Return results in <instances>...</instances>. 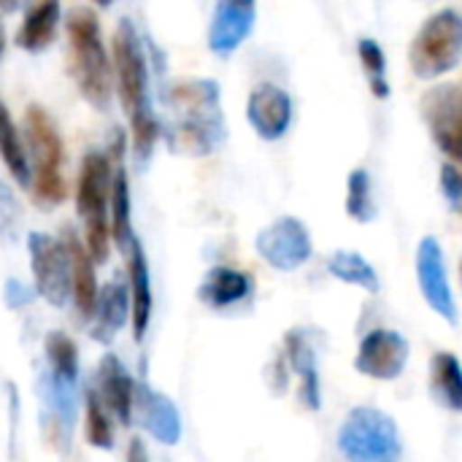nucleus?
Instances as JSON below:
<instances>
[{"label": "nucleus", "mask_w": 462, "mask_h": 462, "mask_svg": "<svg viewBox=\"0 0 462 462\" xmlns=\"http://www.w3.org/2000/svg\"><path fill=\"white\" fill-rule=\"evenodd\" d=\"M108 222H111V241L127 249L133 238V208H130V181L127 171L116 168L111 179V198H108Z\"/></svg>", "instance_id": "393cba45"}, {"label": "nucleus", "mask_w": 462, "mask_h": 462, "mask_svg": "<svg viewBox=\"0 0 462 462\" xmlns=\"http://www.w3.org/2000/svg\"><path fill=\"white\" fill-rule=\"evenodd\" d=\"M246 119L263 141H279L292 125V97L276 84H257L246 103Z\"/></svg>", "instance_id": "4468645a"}, {"label": "nucleus", "mask_w": 462, "mask_h": 462, "mask_svg": "<svg viewBox=\"0 0 462 462\" xmlns=\"http://www.w3.org/2000/svg\"><path fill=\"white\" fill-rule=\"evenodd\" d=\"M92 338L100 344H108L116 338V333L127 325L130 319V292L122 282H111L103 290H97L95 309L87 317Z\"/></svg>", "instance_id": "6ab92c4d"}, {"label": "nucleus", "mask_w": 462, "mask_h": 462, "mask_svg": "<svg viewBox=\"0 0 462 462\" xmlns=\"http://www.w3.org/2000/svg\"><path fill=\"white\" fill-rule=\"evenodd\" d=\"M11 214H19L16 198H14V192H11L5 184H0V230H5V227H16V225L8 219Z\"/></svg>", "instance_id": "2f4dec72"}, {"label": "nucleus", "mask_w": 462, "mask_h": 462, "mask_svg": "<svg viewBox=\"0 0 462 462\" xmlns=\"http://www.w3.org/2000/svg\"><path fill=\"white\" fill-rule=\"evenodd\" d=\"M133 414H138L141 425L146 428V433L154 441H160L165 447L179 444V439H181V414H179L176 403L168 395H162V393H157V390H152L146 384H138Z\"/></svg>", "instance_id": "dca6fc26"}, {"label": "nucleus", "mask_w": 462, "mask_h": 462, "mask_svg": "<svg viewBox=\"0 0 462 462\" xmlns=\"http://www.w3.org/2000/svg\"><path fill=\"white\" fill-rule=\"evenodd\" d=\"M252 290H254V282L249 273L227 268V265H217L203 276L198 287V298L203 306L214 311H227V309L241 306L246 298H252Z\"/></svg>", "instance_id": "a211bd4d"}, {"label": "nucleus", "mask_w": 462, "mask_h": 462, "mask_svg": "<svg viewBox=\"0 0 462 462\" xmlns=\"http://www.w3.org/2000/svg\"><path fill=\"white\" fill-rule=\"evenodd\" d=\"M417 282L420 290L428 300V306L447 319L449 325H457V303L449 287V276H447V265H444V252L439 246V241L433 236L420 241L417 249Z\"/></svg>", "instance_id": "9b49d317"}, {"label": "nucleus", "mask_w": 462, "mask_h": 462, "mask_svg": "<svg viewBox=\"0 0 462 462\" xmlns=\"http://www.w3.org/2000/svg\"><path fill=\"white\" fill-rule=\"evenodd\" d=\"M338 449L346 460L393 462L401 457V433L390 414L360 406L346 414L338 430Z\"/></svg>", "instance_id": "423d86ee"}, {"label": "nucleus", "mask_w": 462, "mask_h": 462, "mask_svg": "<svg viewBox=\"0 0 462 462\" xmlns=\"http://www.w3.org/2000/svg\"><path fill=\"white\" fill-rule=\"evenodd\" d=\"M127 292H130L133 336H135V341H141L149 330V322H152L154 298H152V276H149L146 252L135 236L127 244Z\"/></svg>", "instance_id": "2eb2a0df"}, {"label": "nucleus", "mask_w": 462, "mask_h": 462, "mask_svg": "<svg viewBox=\"0 0 462 462\" xmlns=\"http://www.w3.org/2000/svg\"><path fill=\"white\" fill-rule=\"evenodd\" d=\"M24 133L30 143V187L38 206L54 208L65 200L68 187L62 176L65 146L49 111L41 106H27Z\"/></svg>", "instance_id": "20e7f679"}, {"label": "nucleus", "mask_w": 462, "mask_h": 462, "mask_svg": "<svg viewBox=\"0 0 462 462\" xmlns=\"http://www.w3.org/2000/svg\"><path fill=\"white\" fill-rule=\"evenodd\" d=\"M284 360L290 365V371L298 374L300 379V387H298V395L303 401L306 409L311 411H319L322 401H319V371H317V355L309 344V338L295 330L284 338Z\"/></svg>", "instance_id": "aec40b11"}, {"label": "nucleus", "mask_w": 462, "mask_h": 462, "mask_svg": "<svg viewBox=\"0 0 462 462\" xmlns=\"http://www.w3.org/2000/svg\"><path fill=\"white\" fill-rule=\"evenodd\" d=\"M5 54V32H3V24H0V60Z\"/></svg>", "instance_id": "72a5a7b5"}, {"label": "nucleus", "mask_w": 462, "mask_h": 462, "mask_svg": "<svg viewBox=\"0 0 462 462\" xmlns=\"http://www.w3.org/2000/svg\"><path fill=\"white\" fill-rule=\"evenodd\" d=\"M462 60V16L455 8L433 14L409 46L414 76L439 79L457 68Z\"/></svg>", "instance_id": "0eeeda50"}, {"label": "nucleus", "mask_w": 462, "mask_h": 462, "mask_svg": "<svg viewBox=\"0 0 462 462\" xmlns=\"http://www.w3.org/2000/svg\"><path fill=\"white\" fill-rule=\"evenodd\" d=\"M27 249H30V265L35 279V295L43 298L49 306L62 309L68 298H73L70 254L65 241L49 233H30Z\"/></svg>", "instance_id": "6e6552de"}, {"label": "nucleus", "mask_w": 462, "mask_h": 462, "mask_svg": "<svg viewBox=\"0 0 462 462\" xmlns=\"http://www.w3.org/2000/svg\"><path fill=\"white\" fill-rule=\"evenodd\" d=\"M257 254L276 271H298L311 257V236L295 217H282L257 233Z\"/></svg>", "instance_id": "1a4fd4ad"}, {"label": "nucleus", "mask_w": 462, "mask_h": 462, "mask_svg": "<svg viewBox=\"0 0 462 462\" xmlns=\"http://www.w3.org/2000/svg\"><path fill=\"white\" fill-rule=\"evenodd\" d=\"M430 133L444 154L462 162V89L439 87L425 97Z\"/></svg>", "instance_id": "ddd939ff"}, {"label": "nucleus", "mask_w": 462, "mask_h": 462, "mask_svg": "<svg viewBox=\"0 0 462 462\" xmlns=\"http://www.w3.org/2000/svg\"><path fill=\"white\" fill-rule=\"evenodd\" d=\"M357 57L363 62V70L368 76V84L374 89L376 97H390V84H387V60H384V49L374 41V38H363L357 43Z\"/></svg>", "instance_id": "c756f323"}, {"label": "nucleus", "mask_w": 462, "mask_h": 462, "mask_svg": "<svg viewBox=\"0 0 462 462\" xmlns=\"http://www.w3.org/2000/svg\"><path fill=\"white\" fill-rule=\"evenodd\" d=\"M441 192L444 198L452 203V208H460L462 206V173L460 168H455L452 162H447L441 168Z\"/></svg>", "instance_id": "7c9ffc66"}, {"label": "nucleus", "mask_w": 462, "mask_h": 462, "mask_svg": "<svg viewBox=\"0 0 462 462\" xmlns=\"http://www.w3.org/2000/svg\"><path fill=\"white\" fill-rule=\"evenodd\" d=\"M0 160L16 184H22V187L30 184V157H27L22 133L16 130L3 100H0Z\"/></svg>", "instance_id": "b1692460"}, {"label": "nucleus", "mask_w": 462, "mask_h": 462, "mask_svg": "<svg viewBox=\"0 0 462 462\" xmlns=\"http://www.w3.org/2000/svg\"><path fill=\"white\" fill-rule=\"evenodd\" d=\"M46 374L68 382H79V349L70 336L49 333L46 338Z\"/></svg>", "instance_id": "cd10ccee"}, {"label": "nucleus", "mask_w": 462, "mask_h": 462, "mask_svg": "<svg viewBox=\"0 0 462 462\" xmlns=\"http://www.w3.org/2000/svg\"><path fill=\"white\" fill-rule=\"evenodd\" d=\"M19 3H22V0H0V11L11 14V11H16V8H19Z\"/></svg>", "instance_id": "473e14b6"}, {"label": "nucleus", "mask_w": 462, "mask_h": 462, "mask_svg": "<svg viewBox=\"0 0 462 462\" xmlns=\"http://www.w3.org/2000/svg\"><path fill=\"white\" fill-rule=\"evenodd\" d=\"M111 49H114L111 51L114 84H116L122 108L130 119L133 152H135L138 162H146L160 138V122L154 116L152 100H149V65H146L143 43L130 19H122L116 24Z\"/></svg>", "instance_id": "f257e3e1"}, {"label": "nucleus", "mask_w": 462, "mask_h": 462, "mask_svg": "<svg viewBox=\"0 0 462 462\" xmlns=\"http://www.w3.org/2000/svg\"><path fill=\"white\" fill-rule=\"evenodd\" d=\"M111 157L89 152L81 160L79 184H76V211L84 230V244L92 252L95 263L108 260L111 222H108V198H111Z\"/></svg>", "instance_id": "39448f33"}, {"label": "nucleus", "mask_w": 462, "mask_h": 462, "mask_svg": "<svg viewBox=\"0 0 462 462\" xmlns=\"http://www.w3.org/2000/svg\"><path fill=\"white\" fill-rule=\"evenodd\" d=\"M68 41H70V65L81 97L106 111L114 92V60L103 43L100 22L92 8H76L68 14Z\"/></svg>", "instance_id": "7ed1b4c3"}, {"label": "nucleus", "mask_w": 462, "mask_h": 462, "mask_svg": "<svg viewBox=\"0 0 462 462\" xmlns=\"http://www.w3.org/2000/svg\"><path fill=\"white\" fill-rule=\"evenodd\" d=\"M95 3H97V5H100V8H108V5H114V3H116V0H95Z\"/></svg>", "instance_id": "f704fd0d"}, {"label": "nucleus", "mask_w": 462, "mask_h": 462, "mask_svg": "<svg viewBox=\"0 0 462 462\" xmlns=\"http://www.w3.org/2000/svg\"><path fill=\"white\" fill-rule=\"evenodd\" d=\"M328 271L336 279H341L346 284H355V287H363L371 295L379 292V276H376L374 265L357 252H336V254H330L328 257Z\"/></svg>", "instance_id": "a878e982"}, {"label": "nucleus", "mask_w": 462, "mask_h": 462, "mask_svg": "<svg viewBox=\"0 0 462 462\" xmlns=\"http://www.w3.org/2000/svg\"><path fill=\"white\" fill-rule=\"evenodd\" d=\"M135 393L138 384L133 374L125 368V363L116 355H106L97 365V395L108 406L116 422L130 425L135 409Z\"/></svg>", "instance_id": "f3484780"}, {"label": "nucleus", "mask_w": 462, "mask_h": 462, "mask_svg": "<svg viewBox=\"0 0 462 462\" xmlns=\"http://www.w3.org/2000/svg\"><path fill=\"white\" fill-rule=\"evenodd\" d=\"M346 214L360 222V225H368L376 219L379 208H376V200H374V181H371V173L365 168H355L349 173V184H346Z\"/></svg>", "instance_id": "bb28decb"}, {"label": "nucleus", "mask_w": 462, "mask_h": 462, "mask_svg": "<svg viewBox=\"0 0 462 462\" xmlns=\"http://www.w3.org/2000/svg\"><path fill=\"white\" fill-rule=\"evenodd\" d=\"M257 0H217L208 24V49L217 57H230L252 35Z\"/></svg>", "instance_id": "f8f14e48"}, {"label": "nucleus", "mask_w": 462, "mask_h": 462, "mask_svg": "<svg viewBox=\"0 0 462 462\" xmlns=\"http://www.w3.org/2000/svg\"><path fill=\"white\" fill-rule=\"evenodd\" d=\"M65 246L70 254V276H73V300L79 314L87 319L95 309V298H97V273H95V257L87 249L84 238H79L76 233H65Z\"/></svg>", "instance_id": "412c9836"}, {"label": "nucleus", "mask_w": 462, "mask_h": 462, "mask_svg": "<svg viewBox=\"0 0 462 462\" xmlns=\"http://www.w3.org/2000/svg\"><path fill=\"white\" fill-rule=\"evenodd\" d=\"M60 19H62V8H60V0H35L19 30H16V46L24 49V51H41L46 49L54 38H57V27H60Z\"/></svg>", "instance_id": "4be33fe9"}, {"label": "nucleus", "mask_w": 462, "mask_h": 462, "mask_svg": "<svg viewBox=\"0 0 462 462\" xmlns=\"http://www.w3.org/2000/svg\"><path fill=\"white\" fill-rule=\"evenodd\" d=\"M411 346L409 341L395 333V330H371L357 349L355 357V368L368 376V379H379V382H393L403 374L406 363H409Z\"/></svg>", "instance_id": "9d476101"}, {"label": "nucleus", "mask_w": 462, "mask_h": 462, "mask_svg": "<svg viewBox=\"0 0 462 462\" xmlns=\"http://www.w3.org/2000/svg\"><path fill=\"white\" fill-rule=\"evenodd\" d=\"M87 417H84V428H87V441L95 449H111L114 447V414L108 411V406L100 401L97 390H87Z\"/></svg>", "instance_id": "c85d7f7f"}, {"label": "nucleus", "mask_w": 462, "mask_h": 462, "mask_svg": "<svg viewBox=\"0 0 462 462\" xmlns=\"http://www.w3.org/2000/svg\"><path fill=\"white\" fill-rule=\"evenodd\" d=\"M171 106L176 111L173 143L179 152L206 157L217 152L227 135L222 114V89L211 79H189L171 89Z\"/></svg>", "instance_id": "f03ea898"}, {"label": "nucleus", "mask_w": 462, "mask_h": 462, "mask_svg": "<svg viewBox=\"0 0 462 462\" xmlns=\"http://www.w3.org/2000/svg\"><path fill=\"white\" fill-rule=\"evenodd\" d=\"M430 395L439 406L462 414V365L452 352H439L430 360Z\"/></svg>", "instance_id": "5701e85b"}]
</instances>
